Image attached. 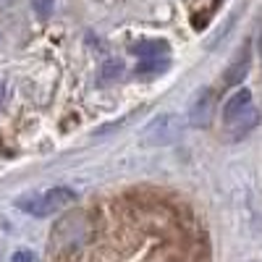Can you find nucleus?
<instances>
[{"label":"nucleus","instance_id":"1","mask_svg":"<svg viewBox=\"0 0 262 262\" xmlns=\"http://www.w3.org/2000/svg\"><path fill=\"white\" fill-rule=\"evenodd\" d=\"M76 202V191L71 186H53L48 191H39V194H27V196H18L16 207L27 215L34 217H48L53 212H60L69 205Z\"/></svg>","mask_w":262,"mask_h":262},{"label":"nucleus","instance_id":"2","mask_svg":"<svg viewBox=\"0 0 262 262\" xmlns=\"http://www.w3.org/2000/svg\"><path fill=\"white\" fill-rule=\"evenodd\" d=\"M181 131H184V123L176 113H163L158 118H152L144 131H142V142L147 147H168L173 142H179L181 137Z\"/></svg>","mask_w":262,"mask_h":262},{"label":"nucleus","instance_id":"3","mask_svg":"<svg viewBox=\"0 0 262 262\" xmlns=\"http://www.w3.org/2000/svg\"><path fill=\"white\" fill-rule=\"evenodd\" d=\"M249 66H252V42H244L242 53H238L236 60L223 71V84H226V86L242 84V81L247 79V74H249Z\"/></svg>","mask_w":262,"mask_h":262},{"label":"nucleus","instance_id":"4","mask_svg":"<svg viewBox=\"0 0 262 262\" xmlns=\"http://www.w3.org/2000/svg\"><path fill=\"white\" fill-rule=\"evenodd\" d=\"M249 107H252V92L247 90V86H242V90H236V92L223 102V123L228 126L231 121H236L244 111H249Z\"/></svg>","mask_w":262,"mask_h":262},{"label":"nucleus","instance_id":"5","mask_svg":"<svg viewBox=\"0 0 262 262\" xmlns=\"http://www.w3.org/2000/svg\"><path fill=\"white\" fill-rule=\"evenodd\" d=\"M212 90H202V95L194 100V105H191V111H189V123L191 126H196V128H205L207 123H210V118H212Z\"/></svg>","mask_w":262,"mask_h":262},{"label":"nucleus","instance_id":"6","mask_svg":"<svg viewBox=\"0 0 262 262\" xmlns=\"http://www.w3.org/2000/svg\"><path fill=\"white\" fill-rule=\"evenodd\" d=\"M257 123H259V113L254 111V107H249V111H244L236 121L228 123V128H231V139H242V137H247L252 128H257Z\"/></svg>","mask_w":262,"mask_h":262},{"label":"nucleus","instance_id":"7","mask_svg":"<svg viewBox=\"0 0 262 262\" xmlns=\"http://www.w3.org/2000/svg\"><path fill=\"white\" fill-rule=\"evenodd\" d=\"M131 53H134L139 60H144V58H160L163 53H168V42L165 39H142V42H137V45L131 48Z\"/></svg>","mask_w":262,"mask_h":262},{"label":"nucleus","instance_id":"8","mask_svg":"<svg viewBox=\"0 0 262 262\" xmlns=\"http://www.w3.org/2000/svg\"><path fill=\"white\" fill-rule=\"evenodd\" d=\"M165 66H168L165 58H144L137 66V74H155V71H163Z\"/></svg>","mask_w":262,"mask_h":262},{"label":"nucleus","instance_id":"9","mask_svg":"<svg viewBox=\"0 0 262 262\" xmlns=\"http://www.w3.org/2000/svg\"><path fill=\"white\" fill-rule=\"evenodd\" d=\"M121 71H123V66H121V60H116V58H107V60L102 63V79H105V81L118 79Z\"/></svg>","mask_w":262,"mask_h":262},{"label":"nucleus","instance_id":"10","mask_svg":"<svg viewBox=\"0 0 262 262\" xmlns=\"http://www.w3.org/2000/svg\"><path fill=\"white\" fill-rule=\"evenodd\" d=\"M32 8H34V13L39 18H48L53 13V8H55V0H32Z\"/></svg>","mask_w":262,"mask_h":262},{"label":"nucleus","instance_id":"11","mask_svg":"<svg viewBox=\"0 0 262 262\" xmlns=\"http://www.w3.org/2000/svg\"><path fill=\"white\" fill-rule=\"evenodd\" d=\"M11 262H34V254L27 252V249H21V252H16V254L11 257Z\"/></svg>","mask_w":262,"mask_h":262},{"label":"nucleus","instance_id":"12","mask_svg":"<svg viewBox=\"0 0 262 262\" xmlns=\"http://www.w3.org/2000/svg\"><path fill=\"white\" fill-rule=\"evenodd\" d=\"M259 262H262V259H259Z\"/></svg>","mask_w":262,"mask_h":262}]
</instances>
